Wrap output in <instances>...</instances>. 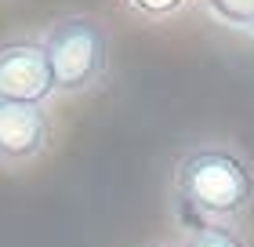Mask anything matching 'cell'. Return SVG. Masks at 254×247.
<instances>
[{"mask_svg":"<svg viewBox=\"0 0 254 247\" xmlns=\"http://www.w3.org/2000/svg\"><path fill=\"white\" fill-rule=\"evenodd\" d=\"M167 200L186 229L200 222L244 229L254 215V160L229 138L189 142L171 164Z\"/></svg>","mask_w":254,"mask_h":247,"instance_id":"obj_1","label":"cell"},{"mask_svg":"<svg viewBox=\"0 0 254 247\" xmlns=\"http://www.w3.org/2000/svg\"><path fill=\"white\" fill-rule=\"evenodd\" d=\"M44 55L59 95H84L109 73V33L95 15H62L44 29Z\"/></svg>","mask_w":254,"mask_h":247,"instance_id":"obj_2","label":"cell"},{"mask_svg":"<svg viewBox=\"0 0 254 247\" xmlns=\"http://www.w3.org/2000/svg\"><path fill=\"white\" fill-rule=\"evenodd\" d=\"M51 95H59V91H55V80H51L44 44L33 37L0 40V98L48 105Z\"/></svg>","mask_w":254,"mask_h":247,"instance_id":"obj_3","label":"cell"},{"mask_svg":"<svg viewBox=\"0 0 254 247\" xmlns=\"http://www.w3.org/2000/svg\"><path fill=\"white\" fill-rule=\"evenodd\" d=\"M51 146V116L44 105L0 98V167L22 171Z\"/></svg>","mask_w":254,"mask_h":247,"instance_id":"obj_4","label":"cell"},{"mask_svg":"<svg viewBox=\"0 0 254 247\" xmlns=\"http://www.w3.org/2000/svg\"><path fill=\"white\" fill-rule=\"evenodd\" d=\"M182 247H251L247 233L240 226H218V222H200L186 229Z\"/></svg>","mask_w":254,"mask_h":247,"instance_id":"obj_5","label":"cell"},{"mask_svg":"<svg viewBox=\"0 0 254 247\" xmlns=\"http://www.w3.org/2000/svg\"><path fill=\"white\" fill-rule=\"evenodd\" d=\"M200 7L218 26H229V29L254 37V0H200Z\"/></svg>","mask_w":254,"mask_h":247,"instance_id":"obj_6","label":"cell"},{"mask_svg":"<svg viewBox=\"0 0 254 247\" xmlns=\"http://www.w3.org/2000/svg\"><path fill=\"white\" fill-rule=\"evenodd\" d=\"M189 0H127V7L134 11V15H142V18H171V15H178L182 7H186Z\"/></svg>","mask_w":254,"mask_h":247,"instance_id":"obj_7","label":"cell"},{"mask_svg":"<svg viewBox=\"0 0 254 247\" xmlns=\"http://www.w3.org/2000/svg\"><path fill=\"white\" fill-rule=\"evenodd\" d=\"M149 247H182V244H175V240H164V244H149Z\"/></svg>","mask_w":254,"mask_h":247,"instance_id":"obj_8","label":"cell"}]
</instances>
